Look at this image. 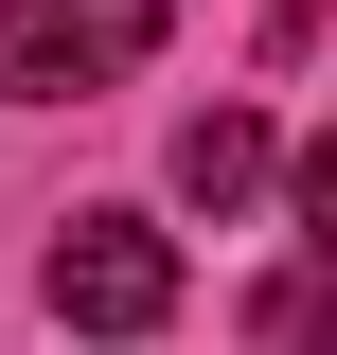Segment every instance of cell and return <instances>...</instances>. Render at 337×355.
I'll use <instances>...</instances> for the list:
<instances>
[{
	"instance_id": "cell-1",
	"label": "cell",
	"mask_w": 337,
	"mask_h": 355,
	"mask_svg": "<svg viewBox=\"0 0 337 355\" xmlns=\"http://www.w3.org/2000/svg\"><path fill=\"white\" fill-rule=\"evenodd\" d=\"M142 53H160V0H0V89H18V107L125 89Z\"/></svg>"
},
{
	"instance_id": "cell-2",
	"label": "cell",
	"mask_w": 337,
	"mask_h": 355,
	"mask_svg": "<svg viewBox=\"0 0 337 355\" xmlns=\"http://www.w3.org/2000/svg\"><path fill=\"white\" fill-rule=\"evenodd\" d=\"M178 231H142V214H71L53 231V320H89V338H142V320H178Z\"/></svg>"
},
{
	"instance_id": "cell-3",
	"label": "cell",
	"mask_w": 337,
	"mask_h": 355,
	"mask_svg": "<svg viewBox=\"0 0 337 355\" xmlns=\"http://www.w3.org/2000/svg\"><path fill=\"white\" fill-rule=\"evenodd\" d=\"M178 196H196V214L266 196V125H249V107H196V125H178Z\"/></svg>"
},
{
	"instance_id": "cell-4",
	"label": "cell",
	"mask_w": 337,
	"mask_h": 355,
	"mask_svg": "<svg viewBox=\"0 0 337 355\" xmlns=\"http://www.w3.org/2000/svg\"><path fill=\"white\" fill-rule=\"evenodd\" d=\"M249 338L266 355H337V266H284V284L249 302Z\"/></svg>"
},
{
	"instance_id": "cell-5",
	"label": "cell",
	"mask_w": 337,
	"mask_h": 355,
	"mask_svg": "<svg viewBox=\"0 0 337 355\" xmlns=\"http://www.w3.org/2000/svg\"><path fill=\"white\" fill-rule=\"evenodd\" d=\"M302 231H320V266H337V142H302Z\"/></svg>"
}]
</instances>
